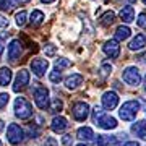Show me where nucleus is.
<instances>
[{"label": "nucleus", "instance_id": "nucleus-39", "mask_svg": "<svg viewBox=\"0 0 146 146\" xmlns=\"http://www.w3.org/2000/svg\"><path fill=\"white\" fill-rule=\"evenodd\" d=\"M123 146H140V143H136V141H127Z\"/></svg>", "mask_w": 146, "mask_h": 146}, {"label": "nucleus", "instance_id": "nucleus-11", "mask_svg": "<svg viewBox=\"0 0 146 146\" xmlns=\"http://www.w3.org/2000/svg\"><path fill=\"white\" fill-rule=\"evenodd\" d=\"M21 41L20 39H13L10 42V46H8V58H10L11 62H15L16 58H20L21 55Z\"/></svg>", "mask_w": 146, "mask_h": 146}, {"label": "nucleus", "instance_id": "nucleus-47", "mask_svg": "<svg viewBox=\"0 0 146 146\" xmlns=\"http://www.w3.org/2000/svg\"><path fill=\"white\" fill-rule=\"evenodd\" d=\"M0 146H2V141H0Z\"/></svg>", "mask_w": 146, "mask_h": 146}, {"label": "nucleus", "instance_id": "nucleus-18", "mask_svg": "<svg viewBox=\"0 0 146 146\" xmlns=\"http://www.w3.org/2000/svg\"><path fill=\"white\" fill-rule=\"evenodd\" d=\"M76 136H78L80 140H84V141H93V130L89 128V127H81V128H78V131H76Z\"/></svg>", "mask_w": 146, "mask_h": 146}, {"label": "nucleus", "instance_id": "nucleus-20", "mask_svg": "<svg viewBox=\"0 0 146 146\" xmlns=\"http://www.w3.org/2000/svg\"><path fill=\"white\" fill-rule=\"evenodd\" d=\"M131 34V29L128 26H119L117 29H115V39L117 41H125V39H128Z\"/></svg>", "mask_w": 146, "mask_h": 146}, {"label": "nucleus", "instance_id": "nucleus-24", "mask_svg": "<svg viewBox=\"0 0 146 146\" xmlns=\"http://www.w3.org/2000/svg\"><path fill=\"white\" fill-rule=\"evenodd\" d=\"M18 3H20V0H0V10L10 11L15 7H18Z\"/></svg>", "mask_w": 146, "mask_h": 146}, {"label": "nucleus", "instance_id": "nucleus-45", "mask_svg": "<svg viewBox=\"0 0 146 146\" xmlns=\"http://www.w3.org/2000/svg\"><path fill=\"white\" fill-rule=\"evenodd\" d=\"M128 2H131V3H133V2H136V0H128Z\"/></svg>", "mask_w": 146, "mask_h": 146}, {"label": "nucleus", "instance_id": "nucleus-17", "mask_svg": "<svg viewBox=\"0 0 146 146\" xmlns=\"http://www.w3.org/2000/svg\"><path fill=\"white\" fill-rule=\"evenodd\" d=\"M120 20L123 21V23H131V21L135 20V10H133V7L127 5L123 7L122 10H120Z\"/></svg>", "mask_w": 146, "mask_h": 146}, {"label": "nucleus", "instance_id": "nucleus-23", "mask_svg": "<svg viewBox=\"0 0 146 146\" xmlns=\"http://www.w3.org/2000/svg\"><path fill=\"white\" fill-rule=\"evenodd\" d=\"M114 21H115V13H114V11H110V10L106 11L104 15L99 18V23L102 25V26H110Z\"/></svg>", "mask_w": 146, "mask_h": 146}, {"label": "nucleus", "instance_id": "nucleus-41", "mask_svg": "<svg viewBox=\"0 0 146 146\" xmlns=\"http://www.w3.org/2000/svg\"><path fill=\"white\" fill-rule=\"evenodd\" d=\"M143 86H145V93H146V75H145V81H143Z\"/></svg>", "mask_w": 146, "mask_h": 146}, {"label": "nucleus", "instance_id": "nucleus-19", "mask_svg": "<svg viewBox=\"0 0 146 146\" xmlns=\"http://www.w3.org/2000/svg\"><path fill=\"white\" fill-rule=\"evenodd\" d=\"M96 143H98V146H109V145H117V143H119V140H117V135H115V136L99 135Z\"/></svg>", "mask_w": 146, "mask_h": 146}, {"label": "nucleus", "instance_id": "nucleus-8", "mask_svg": "<svg viewBox=\"0 0 146 146\" xmlns=\"http://www.w3.org/2000/svg\"><path fill=\"white\" fill-rule=\"evenodd\" d=\"M72 114L76 120L83 122V120L88 119V115H89V106L86 102H75L73 109H72Z\"/></svg>", "mask_w": 146, "mask_h": 146}, {"label": "nucleus", "instance_id": "nucleus-9", "mask_svg": "<svg viewBox=\"0 0 146 146\" xmlns=\"http://www.w3.org/2000/svg\"><path fill=\"white\" fill-rule=\"evenodd\" d=\"M102 50H104V54L107 55V57L110 58H117L120 55V46H119V41L117 39H110V41H107L102 46Z\"/></svg>", "mask_w": 146, "mask_h": 146}, {"label": "nucleus", "instance_id": "nucleus-33", "mask_svg": "<svg viewBox=\"0 0 146 146\" xmlns=\"http://www.w3.org/2000/svg\"><path fill=\"white\" fill-rule=\"evenodd\" d=\"M110 72H112V65H110L109 62H104L102 65H101V73H102L104 76H107V75H110Z\"/></svg>", "mask_w": 146, "mask_h": 146}, {"label": "nucleus", "instance_id": "nucleus-40", "mask_svg": "<svg viewBox=\"0 0 146 146\" xmlns=\"http://www.w3.org/2000/svg\"><path fill=\"white\" fill-rule=\"evenodd\" d=\"M42 3H52V2H55V0H41Z\"/></svg>", "mask_w": 146, "mask_h": 146}, {"label": "nucleus", "instance_id": "nucleus-35", "mask_svg": "<svg viewBox=\"0 0 146 146\" xmlns=\"http://www.w3.org/2000/svg\"><path fill=\"white\" fill-rule=\"evenodd\" d=\"M62 145L63 146H72L73 145V136L72 135H63L62 136Z\"/></svg>", "mask_w": 146, "mask_h": 146}, {"label": "nucleus", "instance_id": "nucleus-6", "mask_svg": "<svg viewBox=\"0 0 146 146\" xmlns=\"http://www.w3.org/2000/svg\"><path fill=\"white\" fill-rule=\"evenodd\" d=\"M29 67H31V72L37 78H42L46 75V72L49 70V60L47 58H33Z\"/></svg>", "mask_w": 146, "mask_h": 146}, {"label": "nucleus", "instance_id": "nucleus-4", "mask_svg": "<svg viewBox=\"0 0 146 146\" xmlns=\"http://www.w3.org/2000/svg\"><path fill=\"white\" fill-rule=\"evenodd\" d=\"M7 140L10 141L11 145H20L21 141L25 140V131L20 125L16 123H10L8 130H7Z\"/></svg>", "mask_w": 146, "mask_h": 146}, {"label": "nucleus", "instance_id": "nucleus-14", "mask_svg": "<svg viewBox=\"0 0 146 146\" xmlns=\"http://www.w3.org/2000/svg\"><path fill=\"white\" fill-rule=\"evenodd\" d=\"M145 47H146V34H136L130 41V44H128L130 50H141Z\"/></svg>", "mask_w": 146, "mask_h": 146}, {"label": "nucleus", "instance_id": "nucleus-26", "mask_svg": "<svg viewBox=\"0 0 146 146\" xmlns=\"http://www.w3.org/2000/svg\"><path fill=\"white\" fill-rule=\"evenodd\" d=\"M55 67L60 70V68H68V67H72V60H68V58L65 57H58L57 60H55Z\"/></svg>", "mask_w": 146, "mask_h": 146}, {"label": "nucleus", "instance_id": "nucleus-37", "mask_svg": "<svg viewBox=\"0 0 146 146\" xmlns=\"http://www.w3.org/2000/svg\"><path fill=\"white\" fill-rule=\"evenodd\" d=\"M42 146H57V141L54 140V138H47L46 143H44Z\"/></svg>", "mask_w": 146, "mask_h": 146}, {"label": "nucleus", "instance_id": "nucleus-28", "mask_svg": "<svg viewBox=\"0 0 146 146\" xmlns=\"http://www.w3.org/2000/svg\"><path fill=\"white\" fill-rule=\"evenodd\" d=\"M44 52H46L47 57H55V54H57V47L54 46V44H47V46H44Z\"/></svg>", "mask_w": 146, "mask_h": 146}, {"label": "nucleus", "instance_id": "nucleus-25", "mask_svg": "<svg viewBox=\"0 0 146 146\" xmlns=\"http://www.w3.org/2000/svg\"><path fill=\"white\" fill-rule=\"evenodd\" d=\"M15 21H16V25L20 28H23L25 25H26V21H28V13L25 10H21V11H18L15 15Z\"/></svg>", "mask_w": 146, "mask_h": 146}, {"label": "nucleus", "instance_id": "nucleus-29", "mask_svg": "<svg viewBox=\"0 0 146 146\" xmlns=\"http://www.w3.org/2000/svg\"><path fill=\"white\" fill-rule=\"evenodd\" d=\"M63 107V102L58 98H55V99L52 101V106H50V112H60Z\"/></svg>", "mask_w": 146, "mask_h": 146}, {"label": "nucleus", "instance_id": "nucleus-32", "mask_svg": "<svg viewBox=\"0 0 146 146\" xmlns=\"http://www.w3.org/2000/svg\"><path fill=\"white\" fill-rule=\"evenodd\" d=\"M136 23H138V26H140V28L146 29V11H141L140 15H138V20H136Z\"/></svg>", "mask_w": 146, "mask_h": 146}, {"label": "nucleus", "instance_id": "nucleus-7", "mask_svg": "<svg viewBox=\"0 0 146 146\" xmlns=\"http://www.w3.org/2000/svg\"><path fill=\"white\" fill-rule=\"evenodd\" d=\"M29 84V72L21 68L20 72L16 73V78H15V83H13V91L15 93H20L21 89H25Z\"/></svg>", "mask_w": 146, "mask_h": 146}, {"label": "nucleus", "instance_id": "nucleus-43", "mask_svg": "<svg viewBox=\"0 0 146 146\" xmlns=\"http://www.w3.org/2000/svg\"><path fill=\"white\" fill-rule=\"evenodd\" d=\"M26 2H29V0H20V3H26Z\"/></svg>", "mask_w": 146, "mask_h": 146}, {"label": "nucleus", "instance_id": "nucleus-34", "mask_svg": "<svg viewBox=\"0 0 146 146\" xmlns=\"http://www.w3.org/2000/svg\"><path fill=\"white\" fill-rule=\"evenodd\" d=\"M8 101H10V96L7 93H0V109H3L7 104H8Z\"/></svg>", "mask_w": 146, "mask_h": 146}, {"label": "nucleus", "instance_id": "nucleus-12", "mask_svg": "<svg viewBox=\"0 0 146 146\" xmlns=\"http://www.w3.org/2000/svg\"><path fill=\"white\" fill-rule=\"evenodd\" d=\"M50 128H52V131H55V133H62V131H65L68 128V120L65 119V117H62V115L54 117L52 123H50Z\"/></svg>", "mask_w": 146, "mask_h": 146}, {"label": "nucleus", "instance_id": "nucleus-44", "mask_svg": "<svg viewBox=\"0 0 146 146\" xmlns=\"http://www.w3.org/2000/svg\"><path fill=\"white\" fill-rule=\"evenodd\" d=\"M76 146H86V145H83V143H80V145H76Z\"/></svg>", "mask_w": 146, "mask_h": 146}, {"label": "nucleus", "instance_id": "nucleus-2", "mask_svg": "<svg viewBox=\"0 0 146 146\" xmlns=\"http://www.w3.org/2000/svg\"><path fill=\"white\" fill-rule=\"evenodd\" d=\"M15 114L20 119H29L33 115V106L28 102L25 98H16L15 101Z\"/></svg>", "mask_w": 146, "mask_h": 146}, {"label": "nucleus", "instance_id": "nucleus-27", "mask_svg": "<svg viewBox=\"0 0 146 146\" xmlns=\"http://www.w3.org/2000/svg\"><path fill=\"white\" fill-rule=\"evenodd\" d=\"M49 80H50L52 83H58V81L62 80V72H60L58 68H55V70H52V72L49 73Z\"/></svg>", "mask_w": 146, "mask_h": 146}, {"label": "nucleus", "instance_id": "nucleus-30", "mask_svg": "<svg viewBox=\"0 0 146 146\" xmlns=\"http://www.w3.org/2000/svg\"><path fill=\"white\" fill-rule=\"evenodd\" d=\"M102 115H104V110H102V107L96 106V107H94V110H93V122L96 123V122H98V120H99Z\"/></svg>", "mask_w": 146, "mask_h": 146}, {"label": "nucleus", "instance_id": "nucleus-36", "mask_svg": "<svg viewBox=\"0 0 146 146\" xmlns=\"http://www.w3.org/2000/svg\"><path fill=\"white\" fill-rule=\"evenodd\" d=\"M8 26V20L3 15H0V28H7Z\"/></svg>", "mask_w": 146, "mask_h": 146}, {"label": "nucleus", "instance_id": "nucleus-16", "mask_svg": "<svg viewBox=\"0 0 146 146\" xmlns=\"http://www.w3.org/2000/svg\"><path fill=\"white\" fill-rule=\"evenodd\" d=\"M131 131H133L138 138L146 140V120H140V122L133 123V125H131Z\"/></svg>", "mask_w": 146, "mask_h": 146}, {"label": "nucleus", "instance_id": "nucleus-42", "mask_svg": "<svg viewBox=\"0 0 146 146\" xmlns=\"http://www.w3.org/2000/svg\"><path fill=\"white\" fill-rule=\"evenodd\" d=\"M2 128H3V122L0 120V131H2Z\"/></svg>", "mask_w": 146, "mask_h": 146}, {"label": "nucleus", "instance_id": "nucleus-10", "mask_svg": "<svg viewBox=\"0 0 146 146\" xmlns=\"http://www.w3.org/2000/svg\"><path fill=\"white\" fill-rule=\"evenodd\" d=\"M117 104H119V96L114 91H106L102 94V106H104V109L112 110L117 107Z\"/></svg>", "mask_w": 146, "mask_h": 146}, {"label": "nucleus", "instance_id": "nucleus-31", "mask_svg": "<svg viewBox=\"0 0 146 146\" xmlns=\"http://www.w3.org/2000/svg\"><path fill=\"white\" fill-rule=\"evenodd\" d=\"M39 133H41V130H39V127L37 125H29L28 127V135L31 136V138H37Z\"/></svg>", "mask_w": 146, "mask_h": 146}, {"label": "nucleus", "instance_id": "nucleus-46", "mask_svg": "<svg viewBox=\"0 0 146 146\" xmlns=\"http://www.w3.org/2000/svg\"><path fill=\"white\" fill-rule=\"evenodd\" d=\"M143 3H145V5H146V0H143Z\"/></svg>", "mask_w": 146, "mask_h": 146}, {"label": "nucleus", "instance_id": "nucleus-5", "mask_svg": "<svg viewBox=\"0 0 146 146\" xmlns=\"http://www.w3.org/2000/svg\"><path fill=\"white\" fill-rule=\"evenodd\" d=\"M122 78L125 81L127 84H130V86H138L141 81V75H140V70L136 67H128L123 70L122 73Z\"/></svg>", "mask_w": 146, "mask_h": 146}, {"label": "nucleus", "instance_id": "nucleus-15", "mask_svg": "<svg viewBox=\"0 0 146 146\" xmlns=\"http://www.w3.org/2000/svg\"><path fill=\"white\" fill-rule=\"evenodd\" d=\"M83 75H80V73H73V75H70L67 80H65V86H67L68 89H76L80 88V84L83 83Z\"/></svg>", "mask_w": 146, "mask_h": 146}, {"label": "nucleus", "instance_id": "nucleus-22", "mask_svg": "<svg viewBox=\"0 0 146 146\" xmlns=\"http://www.w3.org/2000/svg\"><path fill=\"white\" fill-rule=\"evenodd\" d=\"M11 81V70L8 67L0 68V86H7Z\"/></svg>", "mask_w": 146, "mask_h": 146}, {"label": "nucleus", "instance_id": "nucleus-13", "mask_svg": "<svg viewBox=\"0 0 146 146\" xmlns=\"http://www.w3.org/2000/svg\"><path fill=\"white\" fill-rule=\"evenodd\" d=\"M96 125L101 127L102 130H114L115 127H117V120H115L112 115H102V117L96 122Z\"/></svg>", "mask_w": 146, "mask_h": 146}, {"label": "nucleus", "instance_id": "nucleus-3", "mask_svg": "<svg viewBox=\"0 0 146 146\" xmlns=\"http://www.w3.org/2000/svg\"><path fill=\"white\" fill-rule=\"evenodd\" d=\"M34 102H36V106L42 110L49 109L50 99H49V89H47L46 86H39V88L34 89Z\"/></svg>", "mask_w": 146, "mask_h": 146}, {"label": "nucleus", "instance_id": "nucleus-1", "mask_svg": "<svg viewBox=\"0 0 146 146\" xmlns=\"http://www.w3.org/2000/svg\"><path fill=\"white\" fill-rule=\"evenodd\" d=\"M138 110H140V104H138L136 101H127V102H123V106L120 107L119 115H120V119L122 120L131 122V120L136 117Z\"/></svg>", "mask_w": 146, "mask_h": 146}, {"label": "nucleus", "instance_id": "nucleus-21", "mask_svg": "<svg viewBox=\"0 0 146 146\" xmlns=\"http://www.w3.org/2000/svg\"><path fill=\"white\" fill-rule=\"evenodd\" d=\"M44 20H46V15H44L41 10H33L31 16H29V21H31L33 26H39V25H42V21Z\"/></svg>", "mask_w": 146, "mask_h": 146}, {"label": "nucleus", "instance_id": "nucleus-38", "mask_svg": "<svg viewBox=\"0 0 146 146\" xmlns=\"http://www.w3.org/2000/svg\"><path fill=\"white\" fill-rule=\"evenodd\" d=\"M3 49H5V39L0 37V55H2V52H3Z\"/></svg>", "mask_w": 146, "mask_h": 146}]
</instances>
